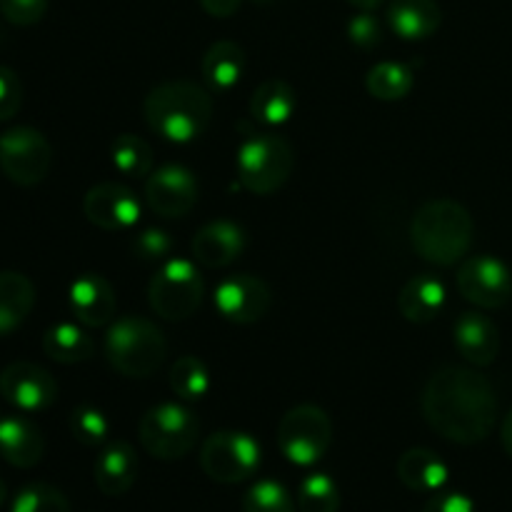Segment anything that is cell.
Wrapping results in <instances>:
<instances>
[{
	"label": "cell",
	"instance_id": "60d3db41",
	"mask_svg": "<svg viewBox=\"0 0 512 512\" xmlns=\"http://www.w3.org/2000/svg\"><path fill=\"white\" fill-rule=\"evenodd\" d=\"M500 440H503L505 453H508V458L512 460V408H510V413L505 415L503 425H500Z\"/></svg>",
	"mask_w": 512,
	"mask_h": 512
},
{
	"label": "cell",
	"instance_id": "cb8c5ba5",
	"mask_svg": "<svg viewBox=\"0 0 512 512\" xmlns=\"http://www.w3.org/2000/svg\"><path fill=\"white\" fill-rule=\"evenodd\" d=\"M438 0H393L388 8V23L403 40H425L440 28Z\"/></svg>",
	"mask_w": 512,
	"mask_h": 512
},
{
	"label": "cell",
	"instance_id": "4316f807",
	"mask_svg": "<svg viewBox=\"0 0 512 512\" xmlns=\"http://www.w3.org/2000/svg\"><path fill=\"white\" fill-rule=\"evenodd\" d=\"M43 350L50 360L63 365H78L93 358L95 343L75 323H58L45 330Z\"/></svg>",
	"mask_w": 512,
	"mask_h": 512
},
{
	"label": "cell",
	"instance_id": "ffe728a7",
	"mask_svg": "<svg viewBox=\"0 0 512 512\" xmlns=\"http://www.w3.org/2000/svg\"><path fill=\"white\" fill-rule=\"evenodd\" d=\"M138 480V455L125 440L108 443L95 460V485L108 498H120Z\"/></svg>",
	"mask_w": 512,
	"mask_h": 512
},
{
	"label": "cell",
	"instance_id": "1f68e13d",
	"mask_svg": "<svg viewBox=\"0 0 512 512\" xmlns=\"http://www.w3.org/2000/svg\"><path fill=\"white\" fill-rule=\"evenodd\" d=\"M298 503L278 480H258L243 495V512H295Z\"/></svg>",
	"mask_w": 512,
	"mask_h": 512
},
{
	"label": "cell",
	"instance_id": "83f0119b",
	"mask_svg": "<svg viewBox=\"0 0 512 512\" xmlns=\"http://www.w3.org/2000/svg\"><path fill=\"white\" fill-rule=\"evenodd\" d=\"M365 85H368V93L378 100H403L405 95L413 90L415 75L408 65L393 63V60H383V63L373 65L368 70V78H365Z\"/></svg>",
	"mask_w": 512,
	"mask_h": 512
},
{
	"label": "cell",
	"instance_id": "603a6c76",
	"mask_svg": "<svg viewBox=\"0 0 512 512\" xmlns=\"http://www.w3.org/2000/svg\"><path fill=\"white\" fill-rule=\"evenodd\" d=\"M448 465L428 448L405 450L398 460V478L413 493H440L448 483Z\"/></svg>",
	"mask_w": 512,
	"mask_h": 512
},
{
	"label": "cell",
	"instance_id": "b9f144b4",
	"mask_svg": "<svg viewBox=\"0 0 512 512\" xmlns=\"http://www.w3.org/2000/svg\"><path fill=\"white\" fill-rule=\"evenodd\" d=\"M348 3L358 10H373L380 0H348Z\"/></svg>",
	"mask_w": 512,
	"mask_h": 512
},
{
	"label": "cell",
	"instance_id": "8992f818",
	"mask_svg": "<svg viewBox=\"0 0 512 512\" xmlns=\"http://www.w3.org/2000/svg\"><path fill=\"white\" fill-rule=\"evenodd\" d=\"M200 420L180 403H160L138 423V438L145 453L158 460H180L198 445Z\"/></svg>",
	"mask_w": 512,
	"mask_h": 512
},
{
	"label": "cell",
	"instance_id": "7a4b0ae2",
	"mask_svg": "<svg viewBox=\"0 0 512 512\" xmlns=\"http://www.w3.org/2000/svg\"><path fill=\"white\" fill-rule=\"evenodd\" d=\"M473 215L463 203L435 198L420 205L410 220V245L433 265H458L473 245Z\"/></svg>",
	"mask_w": 512,
	"mask_h": 512
},
{
	"label": "cell",
	"instance_id": "484cf974",
	"mask_svg": "<svg viewBox=\"0 0 512 512\" xmlns=\"http://www.w3.org/2000/svg\"><path fill=\"white\" fill-rule=\"evenodd\" d=\"M250 115L263 125H285L298 110V95L293 85L280 78H270L255 88L250 98Z\"/></svg>",
	"mask_w": 512,
	"mask_h": 512
},
{
	"label": "cell",
	"instance_id": "e575fe53",
	"mask_svg": "<svg viewBox=\"0 0 512 512\" xmlns=\"http://www.w3.org/2000/svg\"><path fill=\"white\" fill-rule=\"evenodd\" d=\"M348 38L363 50H373L383 43V25L375 18L373 10H360L358 15H353L348 23Z\"/></svg>",
	"mask_w": 512,
	"mask_h": 512
},
{
	"label": "cell",
	"instance_id": "4fadbf2b",
	"mask_svg": "<svg viewBox=\"0 0 512 512\" xmlns=\"http://www.w3.org/2000/svg\"><path fill=\"white\" fill-rule=\"evenodd\" d=\"M213 303L225 320L235 325H253L270 310V288L255 275H230L215 288Z\"/></svg>",
	"mask_w": 512,
	"mask_h": 512
},
{
	"label": "cell",
	"instance_id": "30bf717a",
	"mask_svg": "<svg viewBox=\"0 0 512 512\" xmlns=\"http://www.w3.org/2000/svg\"><path fill=\"white\" fill-rule=\"evenodd\" d=\"M53 165V148L40 130L18 125L0 135V170L10 183L33 188L43 183Z\"/></svg>",
	"mask_w": 512,
	"mask_h": 512
},
{
	"label": "cell",
	"instance_id": "8d00e7d4",
	"mask_svg": "<svg viewBox=\"0 0 512 512\" xmlns=\"http://www.w3.org/2000/svg\"><path fill=\"white\" fill-rule=\"evenodd\" d=\"M23 105V85L10 68L0 65V120H10L18 115Z\"/></svg>",
	"mask_w": 512,
	"mask_h": 512
},
{
	"label": "cell",
	"instance_id": "44dd1931",
	"mask_svg": "<svg viewBox=\"0 0 512 512\" xmlns=\"http://www.w3.org/2000/svg\"><path fill=\"white\" fill-rule=\"evenodd\" d=\"M445 285L435 275L423 273L410 278L398 295V308L408 323H433L445 308Z\"/></svg>",
	"mask_w": 512,
	"mask_h": 512
},
{
	"label": "cell",
	"instance_id": "9c48e42d",
	"mask_svg": "<svg viewBox=\"0 0 512 512\" xmlns=\"http://www.w3.org/2000/svg\"><path fill=\"white\" fill-rule=\"evenodd\" d=\"M260 445L253 435L238 430L213 433L200 448V468L210 480L223 485L245 483L260 468Z\"/></svg>",
	"mask_w": 512,
	"mask_h": 512
},
{
	"label": "cell",
	"instance_id": "74e56055",
	"mask_svg": "<svg viewBox=\"0 0 512 512\" xmlns=\"http://www.w3.org/2000/svg\"><path fill=\"white\" fill-rule=\"evenodd\" d=\"M133 250L135 255L143 260H163L165 255L173 250V240H170V235L165 233V230L150 228L143 230V233L133 240Z\"/></svg>",
	"mask_w": 512,
	"mask_h": 512
},
{
	"label": "cell",
	"instance_id": "7c38bea8",
	"mask_svg": "<svg viewBox=\"0 0 512 512\" xmlns=\"http://www.w3.org/2000/svg\"><path fill=\"white\" fill-rule=\"evenodd\" d=\"M198 180L183 165H163L150 173L145 183V200L160 218H185L198 203Z\"/></svg>",
	"mask_w": 512,
	"mask_h": 512
},
{
	"label": "cell",
	"instance_id": "3957f363",
	"mask_svg": "<svg viewBox=\"0 0 512 512\" xmlns=\"http://www.w3.org/2000/svg\"><path fill=\"white\" fill-rule=\"evenodd\" d=\"M145 123L170 143H190L213 118V98L190 80H168L145 95Z\"/></svg>",
	"mask_w": 512,
	"mask_h": 512
},
{
	"label": "cell",
	"instance_id": "ab89813d",
	"mask_svg": "<svg viewBox=\"0 0 512 512\" xmlns=\"http://www.w3.org/2000/svg\"><path fill=\"white\" fill-rule=\"evenodd\" d=\"M200 8L213 18H230L240 8V0H200Z\"/></svg>",
	"mask_w": 512,
	"mask_h": 512
},
{
	"label": "cell",
	"instance_id": "2e32d148",
	"mask_svg": "<svg viewBox=\"0 0 512 512\" xmlns=\"http://www.w3.org/2000/svg\"><path fill=\"white\" fill-rule=\"evenodd\" d=\"M245 230L233 220H213L193 235L190 253L203 268H228L243 255Z\"/></svg>",
	"mask_w": 512,
	"mask_h": 512
},
{
	"label": "cell",
	"instance_id": "4dcf8cb0",
	"mask_svg": "<svg viewBox=\"0 0 512 512\" xmlns=\"http://www.w3.org/2000/svg\"><path fill=\"white\" fill-rule=\"evenodd\" d=\"M300 512H338L340 488L328 473H313L298 488Z\"/></svg>",
	"mask_w": 512,
	"mask_h": 512
},
{
	"label": "cell",
	"instance_id": "d6986e66",
	"mask_svg": "<svg viewBox=\"0 0 512 512\" xmlns=\"http://www.w3.org/2000/svg\"><path fill=\"white\" fill-rule=\"evenodd\" d=\"M0 455L13 468H35L45 455V438L28 418H0Z\"/></svg>",
	"mask_w": 512,
	"mask_h": 512
},
{
	"label": "cell",
	"instance_id": "277c9868",
	"mask_svg": "<svg viewBox=\"0 0 512 512\" xmlns=\"http://www.w3.org/2000/svg\"><path fill=\"white\" fill-rule=\"evenodd\" d=\"M165 355H168L165 333L153 320L140 315L118 318L105 335V358L110 368L125 378H150L165 363Z\"/></svg>",
	"mask_w": 512,
	"mask_h": 512
},
{
	"label": "cell",
	"instance_id": "6da1fadb",
	"mask_svg": "<svg viewBox=\"0 0 512 512\" xmlns=\"http://www.w3.org/2000/svg\"><path fill=\"white\" fill-rule=\"evenodd\" d=\"M423 415L430 428L450 443H483L498 423V395L493 383L475 368L443 365L425 383Z\"/></svg>",
	"mask_w": 512,
	"mask_h": 512
},
{
	"label": "cell",
	"instance_id": "5b68a950",
	"mask_svg": "<svg viewBox=\"0 0 512 512\" xmlns=\"http://www.w3.org/2000/svg\"><path fill=\"white\" fill-rule=\"evenodd\" d=\"M235 165L240 185L248 193L270 195L288 183L295 168V155L293 148L278 135L250 133L240 143Z\"/></svg>",
	"mask_w": 512,
	"mask_h": 512
},
{
	"label": "cell",
	"instance_id": "f35d334b",
	"mask_svg": "<svg viewBox=\"0 0 512 512\" xmlns=\"http://www.w3.org/2000/svg\"><path fill=\"white\" fill-rule=\"evenodd\" d=\"M423 512H478L465 493H438L428 500Z\"/></svg>",
	"mask_w": 512,
	"mask_h": 512
},
{
	"label": "cell",
	"instance_id": "d4e9b609",
	"mask_svg": "<svg viewBox=\"0 0 512 512\" xmlns=\"http://www.w3.org/2000/svg\"><path fill=\"white\" fill-rule=\"evenodd\" d=\"M245 73V53L233 40H218L203 55V80L213 93H228Z\"/></svg>",
	"mask_w": 512,
	"mask_h": 512
},
{
	"label": "cell",
	"instance_id": "ee69618b",
	"mask_svg": "<svg viewBox=\"0 0 512 512\" xmlns=\"http://www.w3.org/2000/svg\"><path fill=\"white\" fill-rule=\"evenodd\" d=\"M255 3H273V0H255Z\"/></svg>",
	"mask_w": 512,
	"mask_h": 512
},
{
	"label": "cell",
	"instance_id": "e0dca14e",
	"mask_svg": "<svg viewBox=\"0 0 512 512\" xmlns=\"http://www.w3.org/2000/svg\"><path fill=\"white\" fill-rule=\"evenodd\" d=\"M68 303L85 328H103L115 318V293L103 275L85 273L75 278L68 290Z\"/></svg>",
	"mask_w": 512,
	"mask_h": 512
},
{
	"label": "cell",
	"instance_id": "ac0fdd59",
	"mask_svg": "<svg viewBox=\"0 0 512 512\" xmlns=\"http://www.w3.org/2000/svg\"><path fill=\"white\" fill-rule=\"evenodd\" d=\"M455 348L473 368H488L500 355V330L488 315L463 313L453 328Z\"/></svg>",
	"mask_w": 512,
	"mask_h": 512
},
{
	"label": "cell",
	"instance_id": "f6af8a7d",
	"mask_svg": "<svg viewBox=\"0 0 512 512\" xmlns=\"http://www.w3.org/2000/svg\"><path fill=\"white\" fill-rule=\"evenodd\" d=\"M0 418H3V415H0Z\"/></svg>",
	"mask_w": 512,
	"mask_h": 512
},
{
	"label": "cell",
	"instance_id": "836d02e7",
	"mask_svg": "<svg viewBox=\"0 0 512 512\" xmlns=\"http://www.w3.org/2000/svg\"><path fill=\"white\" fill-rule=\"evenodd\" d=\"M10 512H70V503L53 485L33 483L15 495Z\"/></svg>",
	"mask_w": 512,
	"mask_h": 512
},
{
	"label": "cell",
	"instance_id": "8fae6325",
	"mask_svg": "<svg viewBox=\"0 0 512 512\" xmlns=\"http://www.w3.org/2000/svg\"><path fill=\"white\" fill-rule=\"evenodd\" d=\"M458 290L468 303L483 310L505 308L512 298V273L495 255H475L460 263Z\"/></svg>",
	"mask_w": 512,
	"mask_h": 512
},
{
	"label": "cell",
	"instance_id": "f546056e",
	"mask_svg": "<svg viewBox=\"0 0 512 512\" xmlns=\"http://www.w3.org/2000/svg\"><path fill=\"white\" fill-rule=\"evenodd\" d=\"M170 390L185 403H193L208 395L210 390V373L203 360L185 355L170 368Z\"/></svg>",
	"mask_w": 512,
	"mask_h": 512
},
{
	"label": "cell",
	"instance_id": "d6a6232c",
	"mask_svg": "<svg viewBox=\"0 0 512 512\" xmlns=\"http://www.w3.org/2000/svg\"><path fill=\"white\" fill-rule=\"evenodd\" d=\"M70 433L78 443H83L85 448H98L105 445L110 435V423L108 415L103 410L93 408V405H78V408L70 413Z\"/></svg>",
	"mask_w": 512,
	"mask_h": 512
},
{
	"label": "cell",
	"instance_id": "5bb4252c",
	"mask_svg": "<svg viewBox=\"0 0 512 512\" xmlns=\"http://www.w3.org/2000/svg\"><path fill=\"white\" fill-rule=\"evenodd\" d=\"M0 395L20 413H40L58 398V383L35 363H10L0 373Z\"/></svg>",
	"mask_w": 512,
	"mask_h": 512
},
{
	"label": "cell",
	"instance_id": "ba28073f",
	"mask_svg": "<svg viewBox=\"0 0 512 512\" xmlns=\"http://www.w3.org/2000/svg\"><path fill=\"white\" fill-rule=\"evenodd\" d=\"M333 443L330 415L318 405H295L278 425V448L298 468L320 463Z\"/></svg>",
	"mask_w": 512,
	"mask_h": 512
},
{
	"label": "cell",
	"instance_id": "9a60e30c",
	"mask_svg": "<svg viewBox=\"0 0 512 512\" xmlns=\"http://www.w3.org/2000/svg\"><path fill=\"white\" fill-rule=\"evenodd\" d=\"M83 213L95 228L128 230L140 220V200L130 188L120 183H100L83 198Z\"/></svg>",
	"mask_w": 512,
	"mask_h": 512
},
{
	"label": "cell",
	"instance_id": "7bdbcfd3",
	"mask_svg": "<svg viewBox=\"0 0 512 512\" xmlns=\"http://www.w3.org/2000/svg\"><path fill=\"white\" fill-rule=\"evenodd\" d=\"M5 498H8V490H5L3 480H0V508H3V505H5Z\"/></svg>",
	"mask_w": 512,
	"mask_h": 512
},
{
	"label": "cell",
	"instance_id": "7402d4cb",
	"mask_svg": "<svg viewBox=\"0 0 512 512\" xmlns=\"http://www.w3.org/2000/svg\"><path fill=\"white\" fill-rule=\"evenodd\" d=\"M35 305V285L18 270H0V338L15 333Z\"/></svg>",
	"mask_w": 512,
	"mask_h": 512
},
{
	"label": "cell",
	"instance_id": "d590c367",
	"mask_svg": "<svg viewBox=\"0 0 512 512\" xmlns=\"http://www.w3.org/2000/svg\"><path fill=\"white\" fill-rule=\"evenodd\" d=\"M48 10V0H0V13L8 23L28 28L43 20Z\"/></svg>",
	"mask_w": 512,
	"mask_h": 512
},
{
	"label": "cell",
	"instance_id": "f1b7e54d",
	"mask_svg": "<svg viewBox=\"0 0 512 512\" xmlns=\"http://www.w3.org/2000/svg\"><path fill=\"white\" fill-rule=\"evenodd\" d=\"M110 160L115 170H120L128 178H145L153 170V150L138 135H118L110 145Z\"/></svg>",
	"mask_w": 512,
	"mask_h": 512
},
{
	"label": "cell",
	"instance_id": "52a82bcc",
	"mask_svg": "<svg viewBox=\"0 0 512 512\" xmlns=\"http://www.w3.org/2000/svg\"><path fill=\"white\" fill-rule=\"evenodd\" d=\"M205 295V283L195 263L185 258L168 260L148 285L150 308L158 318L178 323L188 320L200 308Z\"/></svg>",
	"mask_w": 512,
	"mask_h": 512
}]
</instances>
